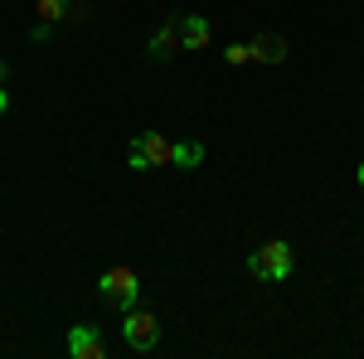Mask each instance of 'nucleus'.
I'll return each instance as SVG.
<instances>
[{
  "mask_svg": "<svg viewBox=\"0 0 364 359\" xmlns=\"http://www.w3.org/2000/svg\"><path fill=\"white\" fill-rule=\"evenodd\" d=\"M97 286H102V301L117 306V311H132L141 296V277L132 267H107V272L97 277Z\"/></svg>",
  "mask_w": 364,
  "mask_h": 359,
  "instance_id": "f257e3e1",
  "label": "nucleus"
},
{
  "mask_svg": "<svg viewBox=\"0 0 364 359\" xmlns=\"http://www.w3.org/2000/svg\"><path fill=\"white\" fill-rule=\"evenodd\" d=\"M248 267H252V277H262V282H282V277L291 272V248H287L282 238H272V243L252 248Z\"/></svg>",
  "mask_w": 364,
  "mask_h": 359,
  "instance_id": "f03ea898",
  "label": "nucleus"
},
{
  "mask_svg": "<svg viewBox=\"0 0 364 359\" xmlns=\"http://www.w3.org/2000/svg\"><path fill=\"white\" fill-rule=\"evenodd\" d=\"M170 146L175 141L161 136V132H141L136 141H132V170H156V166H170Z\"/></svg>",
  "mask_w": 364,
  "mask_h": 359,
  "instance_id": "7ed1b4c3",
  "label": "nucleus"
},
{
  "mask_svg": "<svg viewBox=\"0 0 364 359\" xmlns=\"http://www.w3.org/2000/svg\"><path fill=\"white\" fill-rule=\"evenodd\" d=\"M122 335H127V345H132V350L146 355V350H156L161 326H156V316H151V311H136V306H132V311H127V321H122Z\"/></svg>",
  "mask_w": 364,
  "mask_h": 359,
  "instance_id": "20e7f679",
  "label": "nucleus"
},
{
  "mask_svg": "<svg viewBox=\"0 0 364 359\" xmlns=\"http://www.w3.org/2000/svg\"><path fill=\"white\" fill-rule=\"evenodd\" d=\"M68 355L73 359H102L107 355V340H102L97 326H73L68 331Z\"/></svg>",
  "mask_w": 364,
  "mask_h": 359,
  "instance_id": "39448f33",
  "label": "nucleus"
},
{
  "mask_svg": "<svg viewBox=\"0 0 364 359\" xmlns=\"http://www.w3.org/2000/svg\"><path fill=\"white\" fill-rule=\"evenodd\" d=\"M175 25H180V49L199 54V49L209 44V20H204V15H175Z\"/></svg>",
  "mask_w": 364,
  "mask_h": 359,
  "instance_id": "423d86ee",
  "label": "nucleus"
},
{
  "mask_svg": "<svg viewBox=\"0 0 364 359\" xmlns=\"http://www.w3.org/2000/svg\"><path fill=\"white\" fill-rule=\"evenodd\" d=\"M248 54L257 58V63H282V58H287V39L267 29V34H257V39L248 44Z\"/></svg>",
  "mask_w": 364,
  "mask_h": 359,
  "instance_id": "0eeeda50",
  "label": "nucleus"
},
{
  "mask_svg": "<svg viewBox=\"0 0 364 359\" xmlns=\"http://www.w3.org/2000/svg\"><path fill=\"white\" fill-rule=\"evenodd\" d=\"M175 49H180V25H175V20H166V25H161L156 34H151L146 54H151V58H170Z\"/></svg>",
  "mask_w": 364,
  "mask_h": 359,
  "instance_id": "6e6552de",
  "label": "nucleus"
},
{
  "mask_svg": "<svg viewBox=\"0 0 364 359\" xmlns=\"http://www.w3.org/2000/svg\"><path fill=\"white\" fill-rule=\"evenodd\" d=\"M199 161H204V146H199V141H175V146H170V166L195 170Z\"/></svg>",
  "mask_w": 364,
  "mask_h": 359,
  "instance_id": "1a4fd4ad",
  "label": "nucleus"
},
{
  "mask_svg": "<svg viewBox=\"0 0 364 359\" xmlns=\"http://www.w3.org/2000/svg\"><path fill=\"white\" fill-rule=\"evenodd\" d=\"M34 10H39V20H44V25L68 20V0H34Z\"/></svg>",
  "mask_w": 364,
  "mask_h": 359,
  "instance_id": "9d476101",
  "label": "nucleus"
},
{
  "mask_svg": "<svg viewBox=\"0 0 364 359\" xmlns=\"http://www.w3.org/2000/svg\"><path fill=\"white\" fill-rule=\"evenodd\" d=\"M228 68H238V63H252V54H248V44H228Z\"/></svg>",
  "mask_w": 364,
  "mask_h": 359,
  "instance_id": "9b49d317",
  "label": "nucleus"
},
{
  "mask_svg": "<svg viewBox=\"0 0 364 359\" xmlns=\"http://www.w3.org/2000/svg\"><path fill=\"white\" fill-rule=\"evenodd\" d=\"M10 112V92H5V83H0V117Z\"/></svg>",
  "mask_w": 364,
  "mask_h": 359,
  "instance_id": "f8f14e48",
  "label": "nucleus"
},
{
  "mask_svg": "<svg viewBox=\"0 0 364 359\" xmlns=\"http://www.w3.org/2000/svg\"><path fill=\"white\" fill-rule=\"evenodd\" d=\"M360 190H364V166H360Z\"/></svg>",
  "mask_w": 364,
  "mask_h": 359,
  "instance_id": "ddd939ff",
  "label": "nucleus"
},
{
  "mask_svg": "<svg viewBox=\"0 0 364 359\" xmlns=\"http://www.w3.org/2000/svg\"><path fill=\"white\" fill-rule=\"evenodd\" d=\"M0 83H5V63H0Z\"/></svg>",
  "mask_w": 364,
  "mask_h": 359,
  "instance_id": "4468645a",
  "label": "nucleus"
}]
</instances>
